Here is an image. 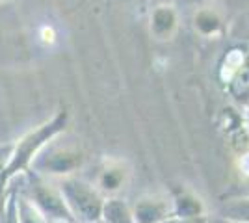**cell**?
Listing matches in <instances>:
<instances>
[{"instance_id": "6da1fadb", "label": "cell", "mask_w": 249, "mask_h": 223, "mask_svg": "<svg viewBox=\"0 0 249 223\" xmlns=\"http://www.w3.org/2000/svg\"><path fill=\"white\" fill-rule=\"evenodd\" d=\"M67 127V112L60 110L56 116L41 123L39 127L26 132L19 141L13 143V151H11L10 164H8V181H13L17 175H21L24 171H28L30 162L36 158V154L41 151L51 139L60 136Z\"/></svg>"}, {"instance_id": "7a4b0ae2", "label": "cell", "mask_w": 249, "mask_h": 223, "mask_svg": "<svg viewBox=\"0 0 249 223\" xmlns=\"http://www.w3.org/2000/svg\"><path fill=\"white\" fill-rule=\"evenodd\" d=\"M26 179H24V186L19 188L26 193V197L30 199L36 208L43 214V218L49 222H65L74 223V218L71 216L67 205L63 201L62 193L58 190L56 184H52L51 179L41 177L34 171H24Z\"/></svg>"}, {"instance_id": "3957f363", "label": "cell", "mask_w": 249, "mask_h": 223, "mask_svg": "<svg viewBox=\"0 0 249 223\" xmlns=\"http://www.w3.org/2000/svg\"><path fill=\"white\" fill-rule=\"evenodd\" d=\"M56 138L51 139L36 154V158L30 162L28 170L41 175V177H47V179H52V177L62 179V177H69L71 173H74V170L80 168L82 154L78 153V149L58 143Z\"/></svg>"}, {"instance_id": "277c9868", "label": "cell", "mask_w": 249, "mask_h": 223, "mask_svg": "<svg viewBox=\"0 0 249 223\" xmlns=\"http://www.w3.org/2000/svg\"><path fill=\"white\" fill-rule=\"evenodd\" d=\"M56 186L74 222L91 223L99 220V216L103 214V201L89 184L74 177H62L56 182Z\"/></svg>"}, {"instance_id": "5b68a950", "label": "cell", "mask_w": 249, "mask_h": 223, "mask_svg": "<svg viewBox=\"0 0 249 223\" xmlns=\"http://www.w3.org/2000/svg\"><path fill=\"white\" fill-rule=\"evenodd\" d=\"M11 151H13V143H4L0 145V220L4 216V206H6V199H8V191H10V181H8V164H10Z\"/></svg>"}, {"instance_id": "8992f818", "label": "cell", "mask_w": 249, "mask_h": 223, "mask_svg": "<svg viewBox=\"0 0 249 223\" xmlns=\"http://www.w3.org/2000/svg\"><path fill=\"white\" fill-rule=\"evenodd\" d=\"M101 182H103V186L106 190H115L119 186V182H121V175L115 173V171H106L103 175V179H101Z\"/></svg>"}]
</instances>
